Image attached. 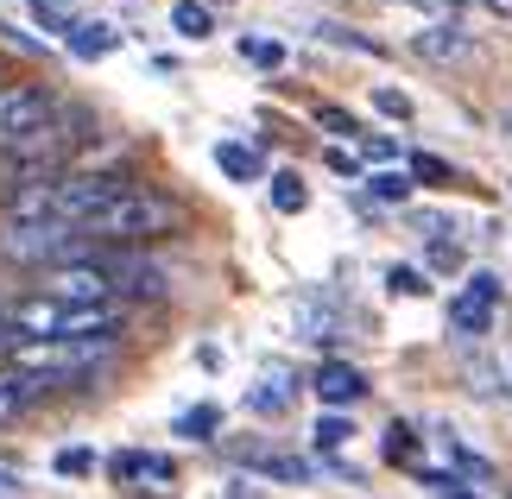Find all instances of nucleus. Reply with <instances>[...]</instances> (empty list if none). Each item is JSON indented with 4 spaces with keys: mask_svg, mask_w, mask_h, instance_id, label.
Returning <instances> with one entry per match:
<instances>
[{
    "mask_svg": "<svg viewBox=\"0 0 512 499\" xmlns=\"http://www.w3.org/2000/svg\"><path fill=\"white\" fill-rule=\"evenodd\" d=\"M127 190V177L114 171H51L38 177L32 190H19L7 203V222L13 228H83L102 203H114V196Z\"/></svg>",
    "mask_w": 512,
    "mask_h": 499,
    "instance_id": "1",
    "label": "nucleus"
},
{
    "mask_svg": "<svg viewBox=\"0 0 512 499\" xmlns=\"http://www.w3.org/2000/svg\"><path fill=\"white\" fill-rule=\"evenodd\" d=\"M0 329H7V348L13 342H89V335H121V304L76 310V304H57V297L32 291L0 310Z\"/></svg>",
    "mask_w": 512,
    "mask_h": 499,
    "instance_id": "2",
    "label": "nucleus"
},
{
    "mask_svg": "<svg viewBox=\"0 0 512 499\" xmlns=\"http://www.w3.org/2000/svg\"><path fill=\"white\" fill-rule=\"evenodd\" d=\"M177 222H184V209H177L171 196L127 184L114 203H102L83 228H76V241H159V234H171Z\"/></svg>",
    "mask_w": 512,
    "mask_h": 499,
    "instance_id": "3",
    "label": "nucleus"
},
{
    "mask_svg": "<svg viewBox=\"0 0 512 499\" xmlns=\"http://www.w3.org/2000/svg\"><path fill=\"white\" fill-rule=\"evenodd\" d=\"M114 354V335H89V342H13V373L38 379V386H70V379L95 373Z\"/></svg>",
    "mask_w": 512,
    "mask_h": 499,
    "instance_id": "4",
    "label": "nucleus"
},
{
    "mask_svg": "<svg viewBox=\"0 0 512 499\" xmlns=\"http://www.w3.org/2000/svg\"><path fill=\"white\" fill-rule=\"evenodd\" d=\"M38 297H57V304L95 310V304H121L114 297V259H64V266L38 272Z\"/></svg>",
    "mask_w": 512,
    "mask_h": 499,
    "instance_id": "5",
    "label": "nucleus"
},
{
    "mask_svg": "<svg viewBox=\"0 0 512 499\" xmlns=\"http://www.w3.org/2000/svg\"><path fill=\"white\" fill-rule=\"evenodd\" d=\"M57 127V95L38 83H0V152H19L26 139Z\"/></svg>",
    "mask_w": 512,
    "mask_h": 499,
    "instance_id": "6",
    "label": "nucleus"
},
{
    "mask_svg": "<svg viewBox=\"0 0 512 499\" xmlns=\"http://www.w3.org/2000/svg\"><path fill=\"white\" fill-rule=\"evenodd\" d=\"M102 474L121 493H140V499H165L177 487V462L171 455H152V449H114L102 462Z\"/></svg>",
    "mask_w": 512,
    "mask_h": 499,
    "instance_id": "7",
    "label": "nucleus"
},
{
    "mask_svg": "<svg viewBox=\"0 0 512 499\" xmlns=\"http://www.w3.org/2000/svg\"><path fill=\"white\" fill-rule=\"evenodd\" d=\"M76 247L70 228H0V259H19V266H64V253Z\"/></svg>",
    "mask_w": 512,
    "mask_h": 499,
    "instance_id": "8",
    "label": "nucleus"
},
{
    "mask_svg": "<svg viewBox=\"0 0 512 499\" xmlns=\"http://www.w3.org/2000/svg\"><path fill=\"white\" fill-rule=\"evenodd\" d=\"M494 304H500V278L475 272L468 291L449 304V335H487V329H494Z\"/></svg>",
    "mask_w": 512,
    "mask_h": 499,
    "instance_id": "9",
    "label": "nucleus"
},
{
    "mask_svg": "<svg viewBox=\"0 0 512 499\" xmlns=\"http://www.w3.org/2000/svg\"><path fill=\"white\" fill-rule=\"evenodd\" d=\"M285 323H291V335H304V342H317V348H329V342L348 335V316L336 304H323V297H291Z\"/></svg>",
    "mask_w": 512,
    "mask_h": 499,
    "instance_id": "10",
    "label": "nucleus"
},
{
    "mask_svg": "<svg viewBox=\"0 0 512 499\" xmlns=\"http://www.w3.org/2000/svg\"><path fill=\"white\" fill-rule=\"evenodd\" d=\"M222 455L228 462H241V468H253V474H266V481H310V462L304 455H285V449H272V443H222Z\"/></svg>",
    "mask_w": 512,
    "mask_h": 499,
    "instance_id": "11",
    "label": "nucleus"
},
{
    "mask_svg": "<svg viewBox=\"0 0 512 499\" xmlns=\"http://www.w3.org/2000/svg\"><path fill=\"white\" fill-rule=\"evenodd\" d=\"M411 57H424V64H468L475 57V32H462L456 19H437V26H424L411 38Z\"/></svg>",
    "mask_w": 512,
    "mask_h": 499,
    "instance_id": "12",
    "label": "nucleus"
},
{
    "mask_svg": "<svg viewBox=\"0 0 512 499\" xmlns=\"http://www.w3.org/2000/svg\"><path fill=\"white\" fill-rule=\"evenodd\" d=\"M310 386H317L323 405H354V398L367 392V379H361V367H348V361H323L317 373H310Z\"/></svg>",
    "mask_w": 512,
    "mask_h": 499,
    "instance_id": "13",
    "label": "nucleus"
},
{
    "mask_svg": "<svg viewBox=\"0 0 512 499\" xmlns=\"http://www.w3.org/2000/svg\"><path fill=\"white\" fill-rule=\"evenodd\" d=\"M171 291V278L159 266H146V259H114V297H165Z\"/></svg>",
    "mask_w": 512,
    "mask_h": 499,
    "instance_id": "14",
    "label": "nucleus"
},
{
    "mask_svg": "<svg viewBox=\"0 0 512 499\" xmlns=\"http://www.w3.org/2000/svg\"><path fill=\"white\" fill-rule=\"evenodd\" d=\"M38 379H26V373H13V367H0V430L7 424H19V417H26L32 405H38Z\"/></svg>",
    "mask_w": 512,
    "mask_h": 499,
    "instance_id": "15",
    "label": "nucleus"
},
{
    "mask_svg": "<svg viewBox=\"0 0 512 499\" xmlns=\"http://www.w3.org/2000/svg\"><path fill=\"white\" fill-rule=\"evenodd\" d=\"M291 392H298V386H291V373H285V367H266L260 386L247 392V405L260 411V417H285V411H291Z\"/></svg>",
    "mask_w": 512,
    "mask_h": 499,
    "instance_id": "16",
    "label": "nucleus"
},
{
    "mask_svg": "<svg viewBox=\"0 0 512 499\" xmlns=\"http://www.w3.org/2000/svg\"><path fill=\"white\" fill-rule=\"evenodd\" d=\"M215 165H222L234 184H253V177H260V152L241 146V139H222V146H215Z\"/></svg>",
    "mask_w": 512,
    "mask_h": 499,
    "instance_id": "17",
    "label": "nucleus"
},
{
    "mask_svg": "<svg viewBox=\"0 0 512 499\" xmlns=\"http://www.w3.org/2000/svg\"><path fill=\"white\" fill-rule=\"evenodd\" d=\"M64 45H70L76 57H102V51H114V45H121V32H114V26H102V19H89V26L76 19V32L64 38Z\"/></svg>",
    "mask_w": 512,
    "mask_h": 499,
    "instance_id": "18",
    "label": "nucleus"
},
{
    "mask_svg": "<svg viewBox=\"0 0 512 499\" xmlns=\"http://www.w3.org/2000/svg\"><path fill=\"white\" fill-rule=\"evenodd\" d=\"M171 26L184 32V38H209L215 32V13L203 7V0H177V7H171Z\"/></svg>",
    "mask_w": 512,
    "mask_h": 499,
    "instance_id": "19",
    "label": "nucleus"
},
{
    "mask_svg": "<svg viewBox=\"0 0 512 499\" xmlns=\"http://www.w3.org/2000/svg\"><path fill=\"white\" fill-rule=\"evenodd\" d=\"M215 430H222V411L215 405H190L177 417V436H196V443H215Z\"/></svg>",
    "mask_w": 512,
    "mask_h": 499,
    "instance_id": "20",
    "label": "nucleus"
},
{
    "mask_svg": "<svg viewBox=\"0 0 512 499\" xmlns=\"http://www.w3.org/2000/svg\"><path fill=\"white\" fill-rule=\"evenodd\" d=\"M32 19H38L45 32H57V38H70V32H76V13L64 7V0H32Z\"/></svg>",
    "mask_w": 512,
    "mask_h": 499,
    "instance_id": "21",
    "label": "nucleus"
},
{
    "mask_svg": "<svg viewBox=\"0 0 512 499\" xmlns=\"http://www.w3.org/2000/svg\"><path fill=\"white\" fill-rule=\"evenodd\" d=\"M51 468L64 474V481H89V474L102 468V462H95V449H57V455H51Z\"/></svg>",
    "mask_w": 512,
    "mask_h": 499,
    "instance_id": "22",
    "label": "nucleus"
},
{
    "mask_svg": "<svg viewBox=\"0 0 512 499\" xmlns=\"http://www.w3.org/2000/svg\"><path fill=\"white\" fill-rule=\"evenodd\" d=\"M241 57H253L260 70H279V64H285V45H279V38H260V32H247V38H241Z\"/></svg>",
    "mask_w": 512,
    "mask_h": 499,
    "instance_id": "23",
    "label": "nucleus"
},
{
    "mask_svg": "<svg viewBox=\"0 0 512 499\" xmlns=\"http://www.w3.org/2000/svg\"><path fill=\"white\" fill-rule=\"evenodd\" d=\"M317 38H329V45H342V51H380L373 38H361L354 26H342V19H317Z\"/></svg>",
    "mask_w": 512,
    "mask_h": 499,
    "instance_id": "24",
    "label": "nucleus"
},
{
    "mask_svg": "<svg viewBox=\"0 0 512 499\" xmlns=\"http://www.w3.org/2000/svg\"><path fill=\"white\" fill-rule=\"evenodd\" d=\"M272 209H279V215H298V209H304V184H298L291 171L272 177Z\"/></svg>",
    "mask_w": 512,
    "mask_h": 499,
    "instance_id": "25",
    "label": "nucleus"
},
{
    "mask_svg": "<svg viewBox=\"0 0 512 499\" xmlns=\"http://www.w3.org/2000/svg\"><path fill=\"white\" fill-rule=\"evenodd\" d=\"M373 196H380V203H411V177L405 171H373Z\"/></svg>",
    "mask_w": 512,
    "mask_h": 499,
    "instance_id": "26",
    "label": "nucleus"
},
{
    "mask_svg": "<svg viewBox=\"0 0 512 499\" xmlns=\"http://www.w3.org/2000/svg\"><path fill=\"white\" fill-rule=\"evenodd\" d=\"M386 285L399 291V297H430V278H424L418 266H392V272H386Z\"/></svg>",
    "mask_w": 512,
    "mask_h": 499,
    "instance_id": "27",
    "label": "nucleus"
},
{
    "mask_svg": "<svg viewBox=\"0 0 512 499\" xmlns=\"http://www.w3.org/2000/svg\"><path fill=\"white\" fill-rule=\"evenodd\" d=\"M348 436H354V424H348V417H317V449H329V455H336V449H348Z\"/></svg>",
    "mask_w": 512,
    "mask_h": 499,
    "instance_id": "28",
    "label": "nucleus"
},
{
    "mask_svg": "<svg viewBox=\"0 0 512 499\" xmlns=\"http://www.w3.org/2000/svg\"><path fill=\"white\" fill-rule=\"evenodd\" d=\"M373 108L392 114V121H411V114H418V108H411V95H399V89H373Z\"/></svg>",
    "mask_w": 512,
    "mask_h": 499,
    "instance_id": "29",
    "label": "nucleus"
},
{
    "mask_svg": "<svg viewBox=\"0 0 512 499\" xmlns=\"http://www.w3.org/2000/svg\"><path fill=\"white\" fill-rule=\"evenodd\" d=\"M430 266H437V272H456L462 266V247L449 241V234H443V241H430Z\"/></svg>",
    "mask_w": 512,
    "mask_h": 499,
    "instance_id": "30",
    "label": "nucleus"
},
{
    "mask_svg": "<svg viewBox=\"0 0 512 499\" xmlns=\"http://www.w3.org/2000/svg\"><path fill=\"white\" fill-rule=\"evenodd\" d=\"M317 127H329V133H354V114H342V108H317Z\"/></svg>",
    "mask_w": 512,
    "mask_h": 499,
    "instance_id": "31",
    "label": "nucleus"
},
{
    "mask_svg": "<svg viewBox=\"0 0 512 499\" xmlns=\"http://www.w3.org/2000/svg\"><path fill=\"white\" fill-rule=\"evenodd\" d=\"M411 177H437V184H443V177H449V165H443V158H411Z\"/></svg>",
    "mask_w": 512,
    "mask_h": 499,
    "instance_id": "32",
    "label": "nucleus"
},
{
    "mask_svg": "<svg viewBox=\"0 0 512 499\" xmlns=\"http://www.w3.org/2000/svg\"><path fill=\"white\" fill-rule=\"evenodd\" d=\"M361 152H367V158H380V165H386V158L399 152V146H392V139H373V133H367V139H361Z\"/></svg>",
    "mask_w": 512,
    "mask_h": 499,
    "instance_id": "33",
    "label": "nucleus"
},
{
    "mask_svg": "<svg viewBox=\"0 0 512 499\" xmlns=\"http://www.w3.org/2000/svg\"><path fill=\"white\" fill-rule=\"evenodd\" d=\"M386 7H430V13H449L456 0H386Z\"/></svg>",
    "mask_w": 512,
    "mask_h": 499,
    "instance_id": "34",
    "label": "nucleus"
},
{
    "mask_svg": "<svg viewBox=\"0 0 512 499\" xmlns=\"http://www.w3.org/2000/svg\"><path fill=\"white\" fill-rule=\"evenodd\" d=\"M19 493V474H7V468H0V499H13Z\"/></svg>",
    "mask_w": 512,
    "mask_h": 499,
    "instance_id": "35",
    "label": "nucleus"
},
{
    "mask_svg": "<svg viewBox=\"0 0 512 499\" xmlns=\"http://www.w3.org/2000/svg\"><path fill=\"white\" fill-rule=\"evenodd\" d=\"M487 13H500V19H512V0H481Z\"/></svg>",
    "mask_w": 512,
    "mask_h": 499,
    "instance_id": "36",
    "label": "nucleus"
},
{
    "mask_svg": "<svg viewBox=\"0 0 512 499\" xmlns=\"http://www.w3.org/2000/svg\"><path fill=\"white\" fill-rule=\"evenodd\" d=\"M500 133H506V139H512V102H506V108H500Z\"/></svg>",
    "mask_w": 512,
    "mask_h": 499,
    "instance_id": "37",
    "label": "nucleus"
},
{
    "mask_svg": "<svg viewBox=\"0 0 512 499\" xmlns=\"http://www.w3.org/2000/svg\"><path fill=\"white\" fill-rule=\"evenodd\" d=\"M443 499H481V493H443Z\"/></svg>",
    "mask_w": 512,
    "mask_h": 499,
    "instance_id": "38",
    "label": "nucleus"
}]
</instances>
